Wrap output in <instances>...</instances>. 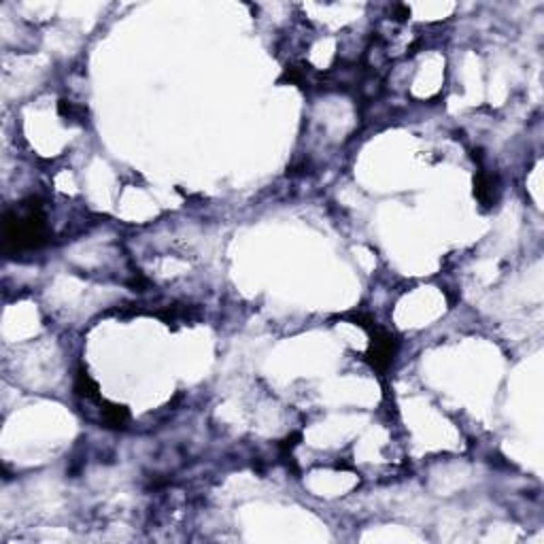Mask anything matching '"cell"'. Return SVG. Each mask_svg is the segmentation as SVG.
I'll list each match as a JSON object with an SVG mask.
<instances>
[{
    "label": "cell",
    "mask_w": 544,
    "mask_h": 544,
    "mask_svg": "<svg viewBox=\"0 0 544 544\" xmlns=\"http://www.w3.org/2000/svg\"><path fill=\"white\" fill-rule=\"evenodd\" d=\"M47 228L39 200L22 205V211H9L5 215V251L22 253L45 245Z\"/></svg>",
    "instance_id": "cell-1"
},
{
    "label": "cell",
    "mask_w": 544,
    "mask_h": 544,
    "mask_svg": "<svg viewBox=\"0 0 544 544\" xmlns=\"http://www.w3.org/2000/svg\"><path fill=\"white\" fill-rule=\"evenodd\" d=\"M370 334H373V340H370V346H368V353H366V359L368 364L379 370V373H385L392 361L396 357V351H398V340L394 334L373 325L370 327Z\"/></svg>",
    "instance_id": "cell-2"
},
{
    "label": "cell",
    "mask_w": 544,
    "mask_h": 544,
    "mask_svg": "<svg viewBox=\"0 0 544 544\" xmlns=\"http://www.w3.org/2000/svg\"><path fill=\"white\" fill-rule=\"evenodd\" d=\"M474 194L483 207L495 205L497 203V181L491 174H487L485 170H480L474 176Z\"/></svg>",
    "instance_id": "cell-3"
},
{
    "label": "cell",
    "mask_w": 544,
    "mask_h": 544,
    "mask_svg": "<svg viewBox=\"0 0 544 544\" xmlns=\"http://www.w3.org/2000/svg\"><path fill=\"white\" fill-rule=\"evenodd\" d=\"M102 421L107 423V428H113V430H123L130 421V411L126 406H119V404H107L104 402V409H102Z\"/></svg>",
    "instance_id": "cell-4"
},
{
    "label": "cell",
    "mask_w": 544,
    "mask_h": 544,
    "mask_svg": "<svg viewBox=\"0 0 544 544\" xmlns=\"http://www.w3.org/2000/svg\"><path fill=\"white\" fill-rule=\"evenodd\" d=\"M75 392H77L79 396H83L85 400L102 402V398H100V394H98V385H96V381H94L85 370H79L77 381H75Z\"/></svg>",
    "instance_id": "cell-5"
},
{
    "label": "cell",
    "mask_w": 544,
    "mask_h": 544,
    "mask_svg": "<svg viewBox=\"0 0 544 544\" xmlns=\"http://www.w3.org/2000/svg\"><path fill=\"white\" fill-rule=\"evenodd\" d=\"M58 111H60L62 117H66V119H71V121H79V123H83V119L87 117V111H85L83 107L71 102V100H60Z\"/></svg>",
    "instance_id": "cell-6"
}]
</instances>
